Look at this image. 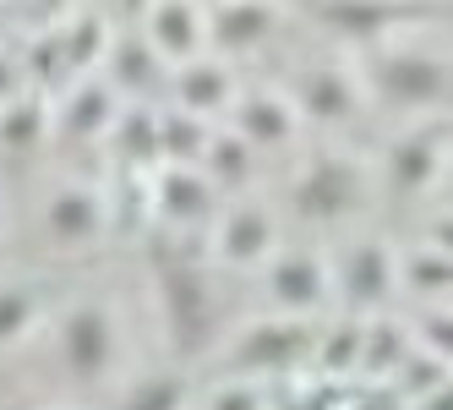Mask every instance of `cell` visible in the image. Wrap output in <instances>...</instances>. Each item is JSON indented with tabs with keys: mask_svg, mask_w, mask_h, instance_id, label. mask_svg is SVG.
I'll list each match as a JSON object with an SVG mask.
<instances>
[{
	"mask_svg": "<svg viewBox=\"0 0 453 410\" xmlns=\"http://www.w3.org/2000/svg\"><path fill=\"white\" fill-rule=\"evenodd\" d=\"M22 72H27V82H34V88H44L50 99L77 82L72 50H66V39H60V22H44L39 34L22 44Z\"/></svg>",
	"mask_w": 453,
	"mask_h": 410,
	"instance_id": "7402d4cb",
	"label": "cell"
},
{
	"mask_svg": "<svg viewBox=\"0 0 453 410\" xmlns=\"http://www.w3.org/2000/svg\"><path fill=\"white\" fill-rule=\"evenodd\" d=\"M88 0H39V17L44 22H60V17H72V12H82Z\"/></svg>",
	"mask_w": 453,
	"mask_h": 410,
	"instance_id": "836d02e7",
	"label": "cell"
},
{
	"mask_svg": "<svg viewBox=\"0 0 453 410\" xmlns=\"http://www.w3.org/2000/svg\"><path fill=\"white\" fill-rule=\"evenodd\" d=\"M153 290H158V312H165V334H170V351L175 356H197L203 344L213 339V279L203 263H191L186 236L165 230V246H158V263H153Z\"/></svg>",
	"mask_w": 453,
	"mask_h": 410,
	"instance_id": "7a4b0ae2",
	"label": "cell"
},
{
	"mask_svg": "<svg viewBox=\"0 0 453 410\" xmlns=\"http://www.w3.org/2000/svg\"><path fill=\"white\" fill-rule=\"evenodd\" d=\"M44 143H55V99L27 82L22 93H12V99L0 104V148L6 153H39Z\"/></svg>",
	"mask_w": 453,
	"mask_h": 410,
	"instance_id": "ffe728a7",
	"label": "cell"
},
{
	"mask_svg": "<svg viewBox=\"0 0 453 410\" xmlns=\"http://www.w3.org/2000/svg\"><path fill=\"white\" fill-rule=\"evenodd\" d=\"M404 290L415 301H453V251L420 246L404 258Z\"/></svg>",
	"mask_w": 453,
	"mask_h": 410,
	"instance_id": "4316f807",
	"label": "cell"
},
{
	"mask_svg": "<svg viewBox=\"0 0 453 410\" xmlns=\"http://www.w3.org/2000/svg\"><path fill=\"white\" fill-rule=\"evenodd\" d=\"M284 22L279 0H208V50L213 55H251L263 50Z\"/></svg>",
	"mask_w": 453,
	"mask_h": 410,
	"instance_id": "2e32d148",
	"label": "cell"
},
{
	"mask_svg": "<svg viewBox=\"0 0 453 410\" xmlns=\"http://www.w3.org/2000/svg\"><path fill=\"white\" fill-rule=\"evenodd\" d=\"M289 99H296L301 120H311V126H349L366 110V82L355 66L328 60V66H306L296 77V88H289Z\"/></svg>",
	"mask_w": 453,
	"mask_h": 410,
	"instance_id": "5bb4252c",
	"label": "cell"
},
{
	"mask_svg": "<svg viewBox=\"0 0 453 410\" xmlns=\"http://www.w3.org/2000/svg\"><path fill=\"white\" fill-rule=\"evenodd\" d=\"M34 329H39V296L22 290V285H6L0 290V351H6V344H22Z\"/></svg>",
	"mask_w": 453,
	"mask_h": 410,
	"instance_id": "f546056e",
	"label": "cell"
},
{
	"mask_svg": "<svg viewBox=\"0 0 453 410\" xmlns=\"http://www.w3.org/2000/svg\"><path fill=\"white\" fill-rule=\"evenodd\" d=\"M0 219H6V208H0Z\"/></svg>",
	"mask_w": 453,
	"mask_h": 410,
	"instance_id": "8d00e7d4",
	"label": "cell"
},
{
	"mask_svg": "<svg viewBox=\"0 0 453 410\" xmlns=\"http://www.w3.org/2000/svg\"><path fill=\"white\" fill-rule=\"evenodd\" d=\"M251 153H257V148L230 126V132H213V137H208L203 170H208V181L219 186V192H241V186L251 181Z\"/></svg>",
	"mask_w": 453,
	"mask_h": 410,
	"instance_id": "484cf974",
	"label": "cell"
},
{
	"mask_svg": "<svg viewBox=\"0 0 453 410\" xmlns=\"http://www.w3.org/2000/svg\"><path fill=\"white\" fill-rule=\"evenodd\" d=\"M263 290L273 312H289V318H317L322 306H339L334 290V258H322L311 246H284L263 263Z\"/></svg>",
	"mask_w": 453,
	"mask_h": 410,
	"instance_id": "9c48e42d",
	"label": "cell"
},
{
	"mask_svg": "<svg viewBox=\"0 0 453 410\" xmlns=\"http://www.w3.org/2000/svg\"><path fill=\"white\" fill-rule=\"evenodd\" d=\"M334 290L349 318H377L404 290V258L382 236H355L334 258Z\"/></svg>",
	"mask_w": 453,
	"mask_h": 410,
	"instance_id": "52a82bcc",
	"label": "cell"
},
{
	"mask_svg": "<svg viewBox=\"0 0 453 410\" xmlns=\"http://www.w3.org/2000/svg\"><path fill=\"white\" fill-rule=\"evenodd\" d=\"M235 93H241V82H235V72H230V60L208 50V55H197V60H186V66H175L170 99H165V104H180V110H191V115L213 120V115H230Z\"/></svg>",
	"mask_w": 453,
	"mask_h": 410,
	"instance_id": "d6986e66",
	"label": "cell"
},
{
	"mask_svg": "<svg viewBox=\"0 0 453 410\" xmlns=\"http://www.w3.org/2000/svg\"><path fill=\"white\" fill-rule=\"evenodd\" d=\"M55 410H77V405H55Z\"/></svg>",
	"mask_w": 453,
	"mask_h": 410,
	"instance_id": "d590c367",
	"label": "cell"
},
{
	"mask_svg": "<svg viewBox=\"0 0 453 410\" xmlns=\"http://www.w3.org/2000/svg\"><path fill=\"white\" fill-rule=\"evenodd\" d=\"M279 251V225L263 203H230L213 219V263L224 268H263Z\"/></svg>",
	"mask_w": 453,
	"mask_h": 410,
	"instance_id": "9a60e30c",
	"label": "cell"
},
{
	"mask_svg": "<svg viewBox=\"0 0 453 410\" xmlns=\"http://www.w3.org/2000/svg\"><path fill=\"white\" fill-rule=\"evenodd\" d=\"M317 356V323L311 318H289V312H273V318H251L235 344L230 361L246 377H263V383H284V377L306 372Z\"/></svg>",
	"mask_w": 453,
	"mask_h": 410,
	"instance_id": "8992f818",
	"label": "cell"
},
{
	"mask_svg": "<svg viewBox=\"0 0 453 410\" xmlns=\"http://www.w3.org/2000/svg\"><path fill=\"white\" fill-rule=\"evenodd\" d=\"M289 203L306 225H349V219H361L366 203H372V181H366V165L355 159V153H311V159L296 170L289 181Z\"/></svg>",
	"mask_w": 453,
	"mask_h": 410,
	"instance_id": "3957f363",
	"label": "cell"
},
{
	"mask_svg": "<svg viewBox=\"0 0 453 410\" xmlns=\"http://www.w3.org/2000/svg\"><path fill=\"white\" fill-rule=\"evenodd\" d=\"M448 12V0H311L317 27H328L334 39L372 50L388 39H404L410 27H426Z\"/></svg>",
	"mask_w": 453,
	"mask_h": 410,
	"instance_id": "5b68a950",
	"label": "cell"
},
{
	"mask_svg": "<svg viewBox=\"0 0 453 410\" xmlns=\"http://www.w3.org/2000/svg\"><path fill=\"white\" fill-rule=\"evenodd\" d=\"M197 399H191V377L186 372H148L137 377L132 389L120 394V410H191Z\"/></svg>",
	"mask_w": 453,
	"mask_h": 410,
	"instance_id": "83f0119b",
	"label": "cell"
},
{
	"mask_svg": "<svg viewBox=\"0 0 453 410\" xmlns=\"http://www.w3.org/2000/svg\"><path fill=\"white\" fill-rule=\"evenodd\" d=\"M426 246L453 251V203H448V208H437V213L426 219Z\"/></svg>",
	"mask_w": 453,
	"mask_h": 410,
	"instance_id": "d6a6232c",
	"label": "cell"
},
{
	"mask_svg": "<svg viewBox=\"0 0 453 410\" xmlns=\"http://www.w3.org/2000/svg\"><path fill=\"white\" fill-rule=\"evenodd\" d=\"M137 27L170 66H186V60L208 55V0H158Z\"/></svg>",
	"mask_w": 453,
	"mask_h": 410,
	"instance_id": "e0dca14e",
	"label": "cell"
},
{
	"mask_svg": "<svg viewBox=\"0 0 453 410\" xmlns=\"http://www.w3.org/2000/svg\"><path fill=\"white\" fill-rule=\"evenodd\" d=\"M361 339H366V318H334L328 329H317V356L311 367L322 377H334V383H344V377H361Z\"/></svg>",
	"mask_w": 453,
	"mask_h": 410,
	"instance_id": "603a6c76",
	"label": "cell"
},
{
	"mask_svg": "<svg viewBox=\"0 0 453 410\" xmlns=\"http://www.w3.org/2000/svg\"><path fill=\"white\" fill-rule=\"evenodd\" d=\"M44 236L60 246V251H88V246H99L115 236L110 225V197L99 192V186H88V181H66V186H55V192L44 197Z\"/></svg>",
	"mask_w": 453,
	"mask_h": 410,
	"instance_id": "7c38bea8",
	"label": "cell"
},
{
	"mask_svg": "<svg viewBox=\"0 0 453 410\" xmlns=\"http://www.w3.org/2000/svg\"><path fill=\"white\" fill-rule=\"evenodd\" d=\"M230 126L263 153V148H284V143H296L301 132V110L289 93L279 88H241L235 93V104H230Z\"/></svg>",
	"mask_w": 453,
	"mask_h": 410,
	"instance_id": "ac0fdd59",
	"label": "cell"
},
{
	"mask_svg": "<svg viewBox=\"0 0 453 410\" xmlns=\"http://www.w3.org/2000/svg\"><path fill=\"white\" fill-rule=\"evenodd\" d=\"M197 410H268V389H263V377L235 372V377H224V383H213Z\"/></svg>",
	"mask_w": 453,
	"mask_h": 410,
	"instance_id": "4dcf8cb0",
	"label": "cell"
},
{
	"mask_svg": "<svg viewBox=\"0 0 453 410\" xmlns=\"http://www.w3.org/2000/svg\"><path fill=\"white\" fill-rule=\"evenodd\" d=\"M99 72L120 88V99H126V104H165V99H170V77H175V66L148 44V34H142L137 22L115 27L110 55H104V66H99Z\"/></svg>",
	"mask_w": 453,
	"mask_h": 410,
	"instance_id": "8fae6325",
	"label": "cell"
},
{
	"mask_svg": "<svg viewBox=\"0 0 453 410\" xmlns=\"http://www.w3.org/2000/svg\"><path fill=\"white\" fill-rule=\"evenodd\" d=\"M219 219V186L203 165H158L153 170V230L191 236Z\"/></svg>",
	"mask_w": 453,
	"mask_h": 410,
	"instance_id": "30bf717a",
	"label": "cell"
},
{
	"mask_svg": "<svg viewBox=\"0 0 453 410\" xmlns=\"http://www.w3.org/2000/svg\"><path fill=\"white\" fill-rule=\"evenodd\" d=\"M55 356L66 367L72 383H104L115 372V356H120V323H115V306L99 301V296H77L60 306L55 318Z\"/></svg>",
	"mask_w": 453,
	"mask_h": 410,
	"instance_id": "277c9868",
	"label": "cell"
},
{
	"mask_svg": "<svg viewBox=\"0 0 453 410\" xmlns=\"http://www.w3.org/2000/svg\"><path fill=\"white\" fill-rule=\"evenodd\" d=\"M448 159H453V132L442 120H415L410 132H399L382 153V186L394 192L399 203H415L426 197L432 186L448 175Z\"/></svg>",
	"mask_w": 453,
	"mask_h": 410,
	"instance_id": "ba28073f",
	"label": "cell"
},
{
	"mask_svg": "<svg viewBox=\"0 0 453 410\" xmlns=\"http://www.w3.org/2000/svg\"><path fill=\"white\" fill-rule=\"evenodd\" d=\"M361 82H366V99H377L394 115H415V120L442 115L453 104V60H442L426 44H410V39L372 44L361 60Z\"/></svg>",
	"mask_w": 453,
	"mask_h": 410,
	"instance_id": "6da1fadb",
	"label": "cell"
},
{
	"mask_svg": "<svg viewBox=\"0 0 453 410\" xmlns=\"http://www.w3.org/2000/svg\"><path fill=\"white\" fill-rule=\"evenodd\" d=\"M60 39H66V50H72L77 77H88V72H99V66H104L110 39H115V22H110L104 12L82 6V12H72V17H60Z\"/></svg>",
	"mask_w": 453,
	"mask_h": 410,
	"instance_id": "cb8c5ba5",
	"label": "cell"
},
{
	"mask_svg": "<svg viewBox=\"0 0 453 410\" xmlns=\"http://www.w3.org/2000/svg\"><path fill=\"white\" fill-rule=\"evenodd\" d=\"M153 6H158V0H115V17H120V22H142Z\"/></svg>",
	"mask_w": 453,
	"mask_h": 410,
	"instance_id": "e575fe53",
	"label": "cell"
},
{
	"mask_svg": "<svg viewBox=\"0 0 453 410\" xmlns=\"http://www.w3.org/2000/svg\"><path fill=\"white\" fill-rule=\"evenodd\" d=\"M115 170H158L165 165V143H158V104H126L115 132L104 137Z\"/></svg>",
	"mask_w": 453,
	"mask_h": 410,
	"instance_id": "44dd1931",
	"label": "cell"
},
{
	"mask_svg": "<svg viewBox=\"0 0 453 410\" xmlns=\"http://www.w3.org/2000/svg\"><path fill=\"white\" fill-rule=\"evenodd\" d=\"M410 339H415V351H426V356L453 367V301H426L420 306Z\"/></svg>",
	"mask_w": 453,
	"mask_h": 410,
	"instance_id": "f1b7e54d",
	"label": "cell"
},
{
	"mask_svg": "<svg viewBox=\"0 0 453 410\" xmlns=\"http://www.w3.org/2000/svg\"><path fill=\"white\" fill-rule=\"evenodd\" d=\"M120 110H126L120 88L104 72H88L66 93H55V143H77V148L82 143H104L115 132Z\"/></svg>",
	"mask_w": 453,
	"mask_h": 410,
	"instance_id": "4fadbf2b",
	"label": "cell"
},
{
	"mask_svg": "<svg viewBox=\"0 0 453 410\" xmlns=\"http://www.w3.org/2000/svg\"><path fill=\"white\" fill-rule=\"evenodd\" d=\"M213 126L180 104H158V143H165V165H203Z\"/></svg>",
	"mask_w": 453,
	"mask_h": 410,
	"instance_id": "d4e9b609",
	"label": "cell"
},
{
	"mask_svg": "<svg viewBox=\"0 0 453 410\" xmlns=\"http://www.w3.org/2000/svg\"><path fill=\"white\" fill-rule=\"evenodd\" d=\"M27 88V72H22V55H12V50H0V104L12 99V93H22Z\"/></svg>",
	"mask_w": 453,
	"mask_h": 410,
	"instance_id": "1f68e13d",
	"label": "cell"
}]
</instances>
